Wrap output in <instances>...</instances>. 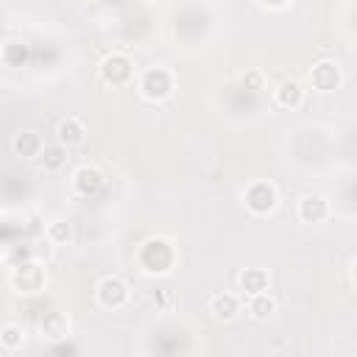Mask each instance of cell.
Here are the masks:
<instances>
[{
	"label": "cell",
	"mask_w": 357,
	"mask_h": 357,
	"mask_svg": "<svg viewBox=\"0 0 357 357\" xmlns=\"http://www.w3.org/2000/svg\"><path fill=\"white\" fill-rule=\"evenodd\" d=\"M6 279H8V287L14 293H20V296H36L47 284V271L42 268L39 259H25V262L8 265Z\"/></svg>",
	"instance_id": "6da1fadb"
},
{
	"label": "cell",
	"mask_w": 357,
	"mask_h": 357,
	"mask_svg": "<svg viewBox=\"0 0 357 357\" xmlns=\"http://www.w3.org/2000/svg\"><path fill=\"white\" fill-rule=\"evenodd\" d=\"M173 73L167 67H148L142 75H139V95L151 103H162L173 95Z\"/></svg>",
	"instance_id": "7a4b0ae2"
},
{
	"label": "cell",
	"mask_w": 357,
	"mask_h": 357,
	"mask_svg": "<svg viewBox=\"0 0 357 357\" xmlns=\"http://www.w3.org/2000/svg\"><path fill=\"white\" fill-rule=\"evenodd\" d=\"M95 298L103 310H120L131 298V287L123 276H103L95 287Z\"/></svg>",
	"instance_id": "3957f363"
},
{
	"label": "cell",
	"mask_w": 357,
	"mask_h": 357,
	"mask_svg": "<svg viewBox=\"0 0 357 357\" xmlns=\"http://www.w3.org/2000/svg\"><path fill=\"white\" fill-rule=\"evenodd\" d=\"M139 265L148 273H165V271H170V265H173V245L167 240H162V237L148 240L142 245V251H139Z\"/></svg>",
	"instance_id": "277c9868"
},
{
	"label": "cell",
	"mask_w": 357,
	"mask_h": 357,
	"mask_svg": "<svg viewBox=\"0 0 357 357\" xmlns=\"http://www.w3.org/2000/svg\"><path fill=\"white\" fill-rule=\"evenodd\" d=\"M243 198H245V206H248L251 215H268L279 204V192H276V187L271 181H251L245 187Z\"/></svg>",
	"instance_id": "5b68a950"
},
{
	"label": "cell",
	"mask_w": 357,
	"mask_h": 357,
	"mask_svg": "<svg viewBox=\"0 0 357 357\" xmlns=\"http://www.w3.org/2000/svg\"><path fill=\"white\" fill-rule=\"evenodd\" d=\"M36 329H39L42 340L59 343V340H67V337H70V332H73V324H70V318H67L64 312H59V310H50V312H45V315L39 318Z\"/></svg>",
	"instance_id": "8992f818"
},
{
	"label": "cell",
	"mask_w": 357,
	"mask_h": 357,
	"mask_svg": "<svg viewBox=\"0 0 357 357\" xmlns=\"http://www.w3.org/2000/svg\"><path fill=\"white\" fill-rule=\"evenodd\" d=\"M340 81H343V73H340L337 61H332V59H321V61L312 64V70H310V84H312L318 92H332V89L340 86Z\"/></svg>",
	"instance_id": "52a82bcc"
},
{
	"label": "cell",
	"mask_w": 357,
	"mask_h": 357,
	"mask_svg": "<svg viewBox=\"0 0 357 357\" xmlns=\"http://www.w3.org/2000/svg\"><path fill=\"white\" fill-rule=\"evenodd\" d=\"M103 173L95 167V165H81V167H75V173H73V190L78 192V195H84V198H92V195H98L100 190H103Z\"/></svg>",
	"instance_id": "ba28073f"
},
{
	"label": "cell",
	"mask_w": 357,
	"mask_h": 357,
	"mask_svg": "<svg viewBox=\"0 0 357 357\" xmlns=\"http://www.w3.org/2000/svg\"><path fill=\"white\" fill-rule=\"evenodd\" d=\"M329 218V201L321 195V192H307L301 201H298V220L301 223H310V226H318Z\"/></svg>",
	"instance_id": "9c48e42d"
},
{
	"label": "cell",
	"mask_w": 357,
	"mask_h": 357,
	"mask_svg": "<svg viewBox=\"0 0 357 357\" xmlns=\"http://www.w3.org/2000/svg\"><path fill=\"white\" fill-rule=\"evenodd\" d=\"M11 151H14V156H20V159H25V162H33V159L42 156L45 139H42L36 131H17V134L11 137Z\"/></svg>",
	"instance_id": "30bf717a"
},
{
	"label": "cell",
	"mask_w": 357,
	"mask_h": 357,
	"mask_svg": "<svg viewBox=\"0 0 357 357\" xmlns=\"http://www.w3.org/2000/svg\"><path fill=\"white\" fill-rule=\"evenodd\" d=\"M131 73H134L131 61L123 53H112L100 61V78L106 84H126V81H131Z\"/></svg>",
	"instance_id": "8fae6325"
},
{
	"label": "cell",
	"mask_w": 357,
	"mask_h": 357,
	"mask_svg": "<svg viewBox=\"0 0 357 357\" xmlns=\"http://www.w3.org/2000/svg\"><path fill=\"white\" fill-rule=\"evenodd\" d=\"M56 139L61 142V145H67V148H78V145H84V139H86V126H84V120H78V117H61L59 123H56Z\"/></svg>",
	"instance_id": "7c38bea8"
},
{
	"label": "cell",
	"mask_w": 357,
	"mask_h": 357,
	"mask_svg": "<svg viewBox=\"0 0 357 357\" xmlns=\"http://www.w3.org/2000/svg\"><path fill=\"white\" fill-rule=\"evenodd\" d=\"M209 312H212L215 321H231V318L240 312V298H237L234 293L220 290V293H215V296L209 298Z\"/></svg>",
	"instance_id": "4fadbf2b"
},
{
	"label": "cell",
	"mask_w": 357,
	"mask_h": 357,
	"mask_svg": "<svg viewBox=\"0 0 357 357\" xmlns=\"http://www.w3.org/2000/svg\"><path fill=\"white\" fill-rule=\"evenodd\" d=\"M237 284L243 290V296H257V293H265L268 284H271V276L265 268H245L240 276H237Z\"/></svg>",
	"instance_id": "5bb4252c"
},
{
	"label": "cell",
	"mask_w": 357,
	"mask_h": 357,
	"mask_svg": "<svg viewBox=\"0 0 357 357\" xmlns=\"http://www.w3.org/2000/svg\"><path fill=\"white\" fill-rule=\"evenodd\" d=\"M273 100H276V106H282V109H298V106L304 103V89H301L298 81L287 78V81H282V84L276 86Z\"/></svg>",
	"instance_id": "9a60e30c"
},
{
	"label": "cell",
	"mask_w": 357,
	"mask_h": 357,
	"mask_svg": "<svg viewBox=\"0 0 357 357\" xmlns=\"http://www.w3.org/2000/svg\"><path fill=\"white\" fill-rule=\"evenodd\" d=\"M67 145H61L59 139L56 142H45V151H42V156H39V162H42V167L47 170V173H59L64 165H67Z\"/></svg>",
	"instance_id": "2e32d148"
},
{
	"label": "cell",
	"mask_w": 357,
	"mask_h": 357,
	"mask_svg": "<svg viewBox=\"0 0 357 357\" xmlns=\"http://www.w3.org/2000/svg\"><path fill=\"white\" fill-rule=\"evenodd\" d=\"M245 310L254 321H268L273 312H276V298L265 290V293H257V296H248L245 301Z\"/></svg>",
	"instance_id": "e0dca14e"
},
{
	"label": "cell",
	"mask_w": 357,
	"mask_h": 357,
	"mask_svg": "<svg viewBox=\"0 0 357 357\" xmlns=\"http://www.w3.org/2000/svg\"><path fill=\"white\" fill-rule=\"evenodd\" d=\"M22 343H25V326L6 324L0 329V349H3V354H17L22 349Z\"/></svg>",
	"instance_id": "ac0fdd59"
},
{
	"label": "cell",
	"mask_w": 357,
	"mask_h": 357,
	"mask_svg": "<svg viewBox=\"0 0 357 357\" xmlns=\"http://www.w3.org/2000/svg\"><path fill=\"white\" fill-rule=\"evenodd\" d=\"M45 240H47L50 245H67V243L73 240V229H70V223L61 220V218L50 220V223L45 226Z\"/></svg>",
	"instance_id": "d6986e66"
},
{
	"label": "cell",
	"mask_w": 357,
	"mask_h": 357,
	"mask_svg": "<svg viewBox=\"0 0 357 357\" xmlns=\"http://www.w3.org/2000/svg\"><path fill=\"white\" fill-rule=\"evenodd\" d=\"M25 56H28V47H25L22 42H6V47H3V61H6L8 67H22Z\"/></svg>",
	"instance_id": "ffe728a7"
},
{
	"label": "cell",
	"mask_w": 357,
	"mask_h": 357,
	"mask_svg": "<svg viewBox=\"0 0 357 357\" xmlns=\"http://www.w3.org/2000/svg\"><path fill=\"white\" fill-rule=\"evenodd\" d=\"M240 84H243L248 92H262V89H265V75H262L259 70H245V73L240 75Z\"/></svg>",
	"instance_id": "44dd1931"
},
{
	"label": "cell",
	"mask_w": 357,
	"mask_h": 357,
	"mask_svg": "<svg viewBox=\"0 0 357 357\" xmlns=\"http://www.w3.org/2000/svg\"><path fill=\"white\" fill-rule=\"evenodd\" d=\"M351 282L357 284V259H354V265H351Z\"/></svg>",
	"instance_id": "7402d4cb"
}]
</instances>
